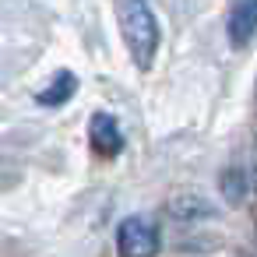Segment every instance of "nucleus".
<instances>
[{"label":"nucleus","mask_w":257,"mask_h":257,"mask_svg":"<svg viewBox=\"0 0 257 257\" xmlns=\"http://www.w3.org/2000/svg\"><path fill=\"white\" fill-rule=\"evenodd\" d=\"M120 257H155L159 253V225L145 215H131L116 229Z\"/></svg>","instance_id":"2"},{"label":"nucleus","mask_w":257,"mask_h":257,"mask_svg":"<svg viewBox=\"0 0 257 257\" xmlns=\"http://www.w3.org/2000/svg\"><path fill=\"white\" fill-rule=\"evenodd\" d=\"M169 211H173L176 218H204V215H215V208H211L204 197H197V194H180V197H173V201H169Z\"/></svg>","instance_id":"7"},{"label":"nucleus","mask_w":257,"mask_h":257,"mask_svg":"<svg viewBox=\"0 0 257 257\" xmlns=\"http://www.w3.org/2000/svg\"><path fill=\"white\" fill-rule=\"evenodd\" d=\"M218 187H222V197H225V201L239 204V201L246 197V190H250V183H246V169H243V166H229V169L222 173Z\"/></svg>","instance_id":"6"},{"label":"nucleus","mask_w":257,"mask_h":257,"mask_svg":"<svg viewBox=\"0 0 257 257\" xmlns=\"http://www.w3.org/2000/svg\"><path fill=\"white\" fill-rule=\"evenodd\" d=\"M74 92H78V78H74L71 71H57V74H53V85H50V88H43V92L36 95V102L53 109V106H64Z\"/></svg>","instance_id":"5"},{"label":"nucleus","mask_w":257,"mask_h":257,"mask_svg":"<svg viewBox=\"0 0 257 257\" xmlns=\"http://www.w3.org/2000/svg\"><path fill=\"white\" fill-rule=\"evenodd\" d=\"M116 25L138 71H152L159 50V22L148 0H116Z\"/></svg>","instance_id":"1"},{"label":"nucleus","mask_w":257,"mask_h":257,"mask_svg":"<svg viewBox=\"0 0 257 257\" xmlns=\"http://www.w3.org/2000/svg\"><path fill=\"white\" fill-rule=\"evenodd\" d=\"M253 29H257V0H236V8L229 15L225 36L236 50H246L253 43Z\"/></svg>","instance_id":"4"},{"label":"nucleus","mask_w":257,"mask_h":257,"mask_svg":"<svg viewBox=\"0 0 257 257\" xmlns=\"http://www.w3.org/2000/svg\"><path fill=\"white\" fill-rule=\"evenodd\" d=\"M88 141H92V148H95L102 159H113V155H120V148H123L120 123H116L109 113H95V116L88 120Z\"/></svg>","instance_id":"3"}]
</instances>
